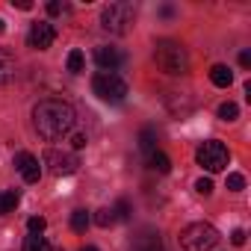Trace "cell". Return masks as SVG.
Returning <instances> with one entry per match:
<instances>
[{
    "label": "cell",
    "mask_w": 251,
    "mask_h": 251,
    "mask_svg": "<svg viewBox=\"0 0 251 251\" xmlns=\"http://www.w3.org/2000/svg\"><path fill=\"white\" fill-rule=\"evenodd\" d=\"M80 251H98V248H95V245H83Z\"/></svg>",
    "instance_id": "cell-31"
},
{
    "label": "cell",
    "mask_w": 251,
    "mask_h": 251,
    "mask_svg": "<svg viewBox=\"0 0 251 251\" xmlns=\"http://www.w3.org/2000/svg\"><path fill=\"white\" fill-rule=\"evenodd\" d=\"M195 160H198V166H201V169H207L210 175H216V172L227 169V163H230V154H227V148H225L222 142L210 139V142H201V145H198V151H195Z\"/></svg>",
    "instance_id": "cell-6"
},
{
    "label": "cell",
    "mask_w": 251,
    "mask_h": 251,
    "mask_svg": "<svg viewBox=\"0 0 251 251\" xmlns=\"http://www.w3.org/2000/svg\"><path fill=\"white\" fill-rule=\"evenodd\" d=\"M18 201H21L18 189H9V192H0V216H3V213H12V210L18 207Z\"/></svg>",
    "instance_id": "cell-14"
},
{
    "label": "cell",
    "mask_w": 251,
    "mask_h": 251,
    "mask_svg": "<svg viewBox=\"0 0 251 251\" xmlns=\"http://www.w3.org/2000/svg\"><path fill=\"white\" fill-rule=\"evenodd\" d=\"M239 65H242V68L251 65V50H242V53H239Z\"/></svg>",
    "instance_id": "cell-29"
},
{
    "label": "cell",
    "mask_w": 251,
    "mask_h": 251,
    "mask_svg": "<svg viewBox=\"0 0 251 251\" xmlns=\"http://www.w3.org/2000/svg\"><path fill=\"white\" fill-rule=\"evenodd\" d=\"M230 242H233V245H245V230H242V227H236V230L230 233Z\"/></svg>",
    "instance_id": "cell-26"
},
{
    "label": "cell",
    "mask_w": 251,
    "mask_h": 251,
    "mask_svg": "<svg viewBox=\"0 0 251 251\" xmlns=\"http://www.w3.org/2000/svg\"><path fill=\"white\" fill-rule=\"evenodd\" d=\"M195 189H198L201 195H210V192H213V180H210V177H201V180L195 183Z\"/></svg>",
    "instance_id": "cell-25"
},
{
    "label": "cell",
    "mask_w": 251,
    "mask_h": 251,
    "mask_svg": "<svg viewBox=\"0 0 251 251\" xmlns=\"http://www.w3.org/2000/svg\"><path fill=\"white\" fill-rule=\"evenodd\" d=\"M24 251H53V248H50V242H48L45 236H36V233H33V236L24 239Z\"/></svg>",
    "instance_id": "cell-16"
},
{
    "label": "cell",
    "mask_w": 251,
    "mask_h": 251,
    "mask_svg": "<svg viewBox=\"0 0 251 251\" xmlns=\"http://www.w3.org/2000/svg\"><path fill=\"white\" fill-rule=\"evenodd\" d=\"M12 3H15L18 9H24V12H27V9H33V3H30V0H12Z\"/></svg>",
    "instance_id": "cell-30"
},
{
    "label": "cell",
    "mask_w": 251,
    "mask_h": 251,
    "mask_svg": "<svg viewBox=\"0 0 251 251\" xmlns=\"http://www.w3.org/2000/svg\"><path fill=\"white\" fill-rule=\"evenodd\" d=\"M83 65H86L83 53H80V50H71V53H68V71H71V74H80Z\"/></svg>",
    "instance_id": "cell-20"
},
{
    "label": "cell",
    "mask_w": 251,
    "mask_h": 251,
    "mask_svg": "<svg viewBox=\"0 0 251 251\" xmlns=\"http://www.w3.org/2000/svg\"><path fill=\"white\" fill-rule=\"evenodd\" d=\"M210 83L219 86V89H227V86L233 83V71H230L227 65H213V68H210Z\"/></svg>",
    "instance_id": "cell-11"
},
{
    "label": "cell",
    "mask_w": 251,
    "mask_h": 251,
    "mask_svg": "<svg viewBox=\"0 0 251 251\" xmlns=\"http://www.w3.org/2000/svg\"><path fill=\"white\" fill-rule=\"evenodd\" d=\"M154 59H157V68L166 71V74H172V77H180V74L189 71V53H186V48L177 45V42H169V39L157 42Z\"/></svg>",
    "instance_id": "cell-2"
},
{
    "label": "cell",
    "mask_w": 251,
    "mask_h": 251,
    "mask_svg": "<svg viewBox=\"0 0 251 251\" xmlns=\"http://www.w3.org/2000/svg\"><path fill=\"white\" fill-rule=\"evenodd\" d=\"M27 227H30V233H36V236H39V233H42V230L48 227V222H45L42 216H33V219L27 222Z\"/></svg>",
    "instance_id": "cell-22"
},
{
    "label": "cell",
    "mask_w": 251,
    "mask_h": 251,
    "mask_svg": "<svg viewBox=\"0 0 251 251\" xmlns=\"http://www.w3.org/2000/svg\"><path fill=\"white\" fill-rule=\"evenodd\" d=\"M27 42H30L33 50H48V48L56 42V27H53L50 21H39V24H33Z\"/></svg>",
    "instance_id": "cell-8"
},
{
    "label": "cell",
    "mask_w": 251,
    "mask_h": 251,
    "mask_svg": "<svg viewBox=\"0 0 251 251\" xmlns=\"http://www.w3.org/2000/svg\"><path fill=\"white\" fill-rule=\"evenodd\" d=\"M48 15H62V3H59V0H50V3H48Z\"/></svg>",
    "instance_id": "cell-28"
},
{
    "label": "cell",
    "mask_w": 251,
    "mask_h": 251,
    "mask_svg": "<svg viewBox=\"0 0 251 251\" xmlns=\"http://www.w3.org/2000/svg\"><path fill=\"white\" fill-rule=\"evenodd\" d=\"M216 242H219V230L207 222H195V225H186L180 230L183 251H210Z\"/></svg>",
    "instance_id": "cell-3"
},
{
    "label": "cell",
    "mask_w": 251,
    "mask_h": 251,
    "mask_svg": "<svg viewBox=\"0 0 251 251\" xmlns=\"http://www.w3.org/2000/svg\"><path fill=\"white\" fill-rule=\"evenodd\" d=\"M139 148H142V151H148V154H151V151H157V133H154L151 127H145V130L139 133Z\"/></svg>",
    "instance_id": "cell-17"
},
{
    "label": "cell",
    "mask_w": 251,
    "mask_h": 251,
    "mask_svg": "<svg viewBox=\"0 0 251 251\" xmlns=\"http://www.w3.org/2000/svg\"><path fill=\"white\" fill-rule=\"evenodd\" d=\"M92 89H95V95H98L100 100H106V103H121L124 98H127V83H124L115 71H100V74H95Z\"/></svg>",
    "instance_id": "cell-4"
},
{
    "label": "cell",
    "mask_w": 251,
    "mask_h": 251,
    "mask_svg": "<svg viewBox=\"0 0 251 251\" xmlns=\"http://www.w3.org/2000/svg\"><path fill=\"white\" fill-rule=\"evenodd\" d=\"M121 59H124V56H121L115 48H106V45H103V48L95 50V62L100 65V71H115V68L121 65Z\"/></svg>",
    "instance_id": "cell-10"
},
{
    "label": "cell",
    "mask_w": 251,
    "mask_h": 251,
    "mask_svg": "<svg viewBox=\"0 0 251 251\" xmlns=\"http://www.w3.org/2000/svg\"><path fill=\"white\" fill-rule=\"evenodd\" d=\"M86 145H89V136L86 133H71V148L74 151H83Z\"/></svg>",
    "instance_id": "cell-23"
},
{
    "label": "cell",
    "mask_w": 251,
    "mask_h": 251,
    "mask_svg": "<svg viewBox=\"0 0 251 251\" xmlns=\"http://www.w3.org/2000/svg\"><path fill=\"white\" fill-rule=\"evenodd\" d=\"M42 163H45V166H48L56 177H62V175H74V172L80 169L77 154H62V151H48Z\"/></svg>",
    "instance_id": "cell-7"
},
{
    "label": "cell",
    "mask_w": 251,
    "mask_h": 251,
    "mask_svg": "<svg viewBox=\"0 0 251 251\" xmlns=\"http://www.w3.org/2000/svg\"><path fill=\"white\" fill-rule=\"evenodd\" d=\"M112 213H115V222H118V219H121V222H124V219H130V204L121 198V201L112 207Z\"/></svg>",
    "instance_id": "cell-21"
},
{
    "label": "cell",
    "mask_w": 251,
    "mask_h": 251,
    "mask_svg": "<svg viewBox=\"0 0 251 251\" xmlns=\"http://www.w3.org/2000/svg\"><path fill=\"white\" fill-rule=\"evenodd\" d=\"M148 169H154V172H160V175H169V172H172V160H169V154H163V151H151V154H148Z\"/></svg>",
    "instance_id": "cell-12"
},
{
    "label": "cell",
    "mask_w": 251,
    "mask_h": 251,
    "mask_svg": "<svg viewBox=\"0 0 251 251\" xmlns=\"http://www.w3.org/2000/svg\"><path fill=\"white\" fill-rule=\"evenodd\" d=\"M3 30H6V24H3V18H0V33H3Z\"/></svg>",
    "instance_id": "cell-32"
},
{
    "label": "cell",
    "mask_w": 251,
    "mask_h": 251,
    "mask_svg": "<svg viewBox=\"0 0 251 251\" xmlns=\"http://www.w3.org/2000/svg\"><path fill=\"white\" fill-rule=\"evenodd\" d=\"M133 24V6L130 3H109L100 9V27L106 33H115V36H124Z\"/></svg>",
    "instance_id": "cell-5"
},
{
    "label": "cell",
    "mask_w": 251,
    "mask_h": 251,
    "mask_svg": "<svg viewBox=\"0 0 251 251\" xmlns=\"http://www.w3.org/2000/svg\"><path fill=\"white\" fill-rule=\"evenodd\" d=\"M92 225V216H89V210H74L71 213V230H77V233H86V227Z\"/></svg>",
    "instance_id": "cell-15"
},
{
    "label": "cell",
    "mask_w": 251,
    "mask_h": 251,
    "mask_svg": "<svg viewBox=\"0 0 251 251\" xmlns=\"http://www.w3.org/2000/svg\"><path fill=\"white\" fill-rule=\"evenodd\" d=\"M136 251H163V248H160V239H154V242H148V245H145V242H139V245H136Z\"/></svg>",
    "instance_id": "cell-27"
},
{
    "label": "cell",
    "mask_w": 251,
    "mask_h": 251,
    "mask_svg": "<svg viewBox=\"0 0 251 251\" xmlns=\"http://www.w3.org/2000/svg\"><path fill=\"white\" fill-rule=\"evenodd\" d=\"M95 225H98V227H109V225H115V213H112V207H103V210H98V216H95Z\"/></svg>",
    "instance_id": "cell-19"
},
{
    "label": "cell",
    "mask_w": 251,
    "mask_h": 251,
    "mask_svg": "<svg viewBox=\"0 0 251 251\" xmlns=\"http://www.w3.org/2000/svg\"><path fill=\"white\" fill-rule=\"evenodd\" d=\"M236 115H239V106H236L233 100H227V103L219 106V118H222V121H236Z\"/></svg>",
    "instance_id": "cell-18"
},
{
    "label": "cell",
    "mask_w": 251,
    "mask_h": 251,
    "mask_svg": "<svg viewBox=\"0 0 251 251\" xmlns=\"http://www.w3.org/2000/svg\"><path fill=\"white\" fill-rule=\"evenodd\" d=\"M15 169L21 172V177H24L27 183H39V177H42L39 157H33L30 151H21V154H15Z\"/></svg>",
    "instance_id": "cell-9"
},
{
    "label": "cell",
    "mask_w": 251,
    "mask_h": 251,
    "mask_svg": "<svg viewBox=\"0 0 251 251\" xmlns=\"http://www.w3.org/2000/svg\"><path fill=\"white\" fill-rule=\"evenodd\" d=\"M242 186H245V177L242 175H227V189L230 192H239Z\"/></svg>",
    "instance_id": "cell-24"
},
{
    "label": "cell",
    "mask_w": 251,
    "mask_h": 251,
    "mask_svg": "<svg viewBox=\"0 0 251 251\" xmlns=\"http://www.w3.org/2000/svg\"><path fill=\"white\" fill-rule=\"evenodd\" d=\"M33 127L48 142H56V139L68 136L71 127H74V109H71V103L59 100V98H48V100L36 103V109H33Z\"/></svg>",
    "instance_id": "cell-1"
},
{
    "label": "cell",
    "mask_w": 251,
    "mask_h": 251,
    "mask_svg": "<svg viewBox=\"0 0 251 251\" xmlns=\"http://www.w3.org/2000/svg\"><path fill=\"white\" fill-rule=\"evenodd\" d=\"M15 80V62L0 53V86H9Z\"/></svg>",
    "instance_id": "cell-13"
}]
</instances>
